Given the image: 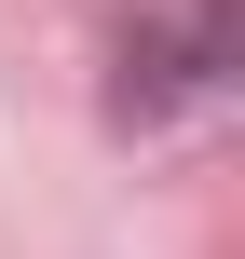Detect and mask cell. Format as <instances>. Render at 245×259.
<instances>
[]
</instances>
